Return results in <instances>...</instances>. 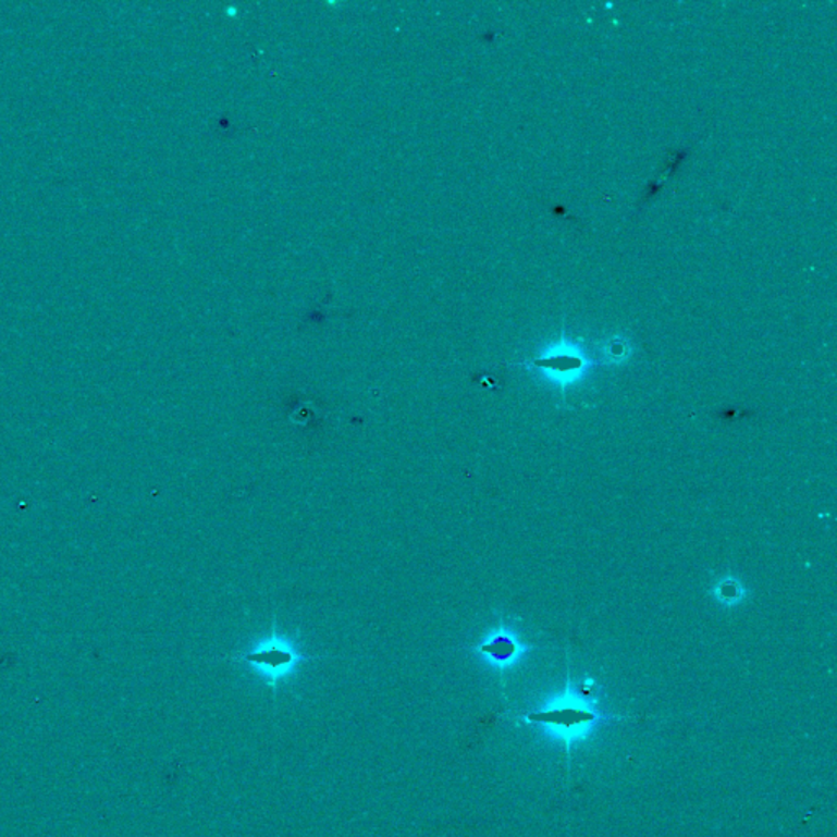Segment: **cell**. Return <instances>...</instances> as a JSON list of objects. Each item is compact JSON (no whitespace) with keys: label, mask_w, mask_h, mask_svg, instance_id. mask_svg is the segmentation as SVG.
I'll return each instance as SVG.
<instances>
[{"label":"cell","mask_w":837,"mask_h":837,"mask_svg":"<svg viewBox=\"0 0 837 837\" xmlns=\"http://www.w3.org/2000/svg\"><path fill=\"white\" fill-rule=\"evenodd\" d=\"M239 660H243L244 663L253 664L260 673L266 674L270 686L275 687L280 677L290 673L298 661L308 660V656L299 654L290 644L282 643V641L273 638L266 647L257 648L253 653L239 656Z\"/></svg>","instance_id":"obj_1"}]
</instances>
